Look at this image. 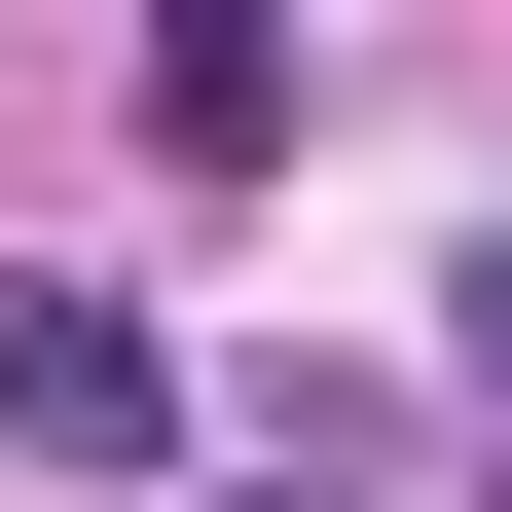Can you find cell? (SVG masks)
I'll list each match as a JSON object with an SVG mask.
<instances>
[{"instance_id":"cell-3","label":"cell","mask_w":512,"mask_h":512,"mask_svg":"<svg viewBox=\"0 0 512 512\" xmlns=\"http://www.w3.org/2000/svg\"><path fill=\"white\" fill-rule=\"evenodd\" d=\"M476 403H512V256H476Z\"/></svg>"},{"instance_id":"cell-4","label":"cell","mask_w":512,"mask_h":512,"mask_svg":"<svg viewBox=\"0 0 512 512\" xmlns=\"http://www.w3.org/2000/svg\"><path fill=\"white\" fill-rule=\"evenodd\" d=\"M256 512H366V476H256Z\"/></svg>"},{"instance_id":"cell-1","label":"cell","mask_w":512,"mask_h":512,"mask_svg":"<svg viewBox=\"0 0 512 512\" xmlns=\"http://www.w3.org/2000/svg\"><path fill=\"white\" fill-rule=\"evenodd\" d=\"M0 439H37V476H183V330H147V293H37V256H0Z\"/></svg>"},{"instance_id":"cell-2","label":"cell","mask_w":512,"mask_h":512,"mask_svg":"<svg viewBox=\"0 0 512 512\" xmlns=\"http://www.w3.org/2000/svg\"><path fill=\"white\" fill-rule=\"evenodd\" d=\"M147 147H183V183L293 147V37H256V0H147Z\"/></svg>"}]
</instances>
